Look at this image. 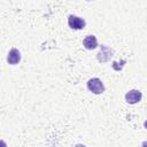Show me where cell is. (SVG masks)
<instances>
[{"label": "cell", "mask_w": 147, "mask_h": 147, "mask_svg": "<svg viewBox=\"0 0 147 147\" xmlns=\"http://www.w3.org/2000/svg\"><path fill=\"white\" fill-rule=\"evenodd\" d=\"M87 1H92V0H87Z\"/></svg>", "instance_id": "ba28073f"}, {"label": "cell", "mask_w": 147, "mask_h": 147, "mask_svg": "<svg viewBox=\"0 0 147 147\" xmlns=\"http://www.w3.org/2000/svg\"><path fill=\"white\" fill-rule=\"evenodd\" d=\"M111 53H113L111 49L103 45V46H101V51H100V53L98 54V60H99L100 62H106V61H108V60L110 59Z\"/></svg>", "instance_id": "8992f818"}, {"label": "cell", "mask_w": 147, "mask_h": 147, "mask_svg": "<svg viewBox=\"0 0 147 147\" xmlns=\"http://www.w3.org/2000/svg\"><path fill=\"white\" fill-rule=\"evenodd\" d=\"M21 61V53L17 48H11L9 52H8V55H7V62L11 65H15L17 64L18 62Z\"/></svg>", "instance_id": "277c9868"}, {"label": "cell", "mask_w": 147, "mask_h": 147, "mask_svg": "<svg viewBox=\"0 0 147 147\" xmlns=\"http://www.w3.org/2000/svg\"><path fill=\"white\" fill-rule=\"evenodd\" d=\"M68 25L74 30H82L85 28L86 22L82 17H78L76 15H70L68 17Z\"/></svg>", "instance_id": "7a4b0ae2"}, {"label": "cell", "mask_w": 147, "mask_h": 147, "mask_svg": "<svg viewBox=\"0 0 147 147\" xmlns=\"http://www.w3.org/2000/svg\"><path fill=\"white\" fill-rule=\"evenodd\" d=\"M83 46L86 48V49H95L98 47V40H96V37L95 36H86L83 40Z\"/></svg>", "instance_id": "5b68a950"}, {"label": "cell", "mask_w": 147, "mask_h": 147, "mask_svg": "<svg viewBox=\"0 0 147 147\" xmlns=\"http://www.w3.org/2000/svg\"><path fill=\"white\" fill-rule=\"evenodd\" d=\"M144 126H145V129H147V121L144 122Z\"/></svg>", "instance_id": "52a82bcc"}, {"label": "cell", "mask_w": 147, "mask_h": 147, "mask_svg": "<svg viewBox=\"0 0 147 147\" xmlns=\"http://www.w3.org/2000/svg\"><path fill=\"white\" fill-rule=\"evenodd\" d=\"M87 88L94 94H101L105 92V85L99 78H91L87 82Z\"/></svg>", "instance_id": "6da1fadb"}, {"label": "cell", "mask_w": 147, "mask_h": 147, "mask_svg": "<svg viewBox=\"0 0 147 147\" xmlns=\"http://www.w3.org/2000/svg\"><path fill=\"white\" fill-rule=\"evenodd\" d=\"M141 99H142V93L139 90H131L125 94V100L130 105L138 103L139 101H141Z\"/></svg>", "instance_id": "3957f363"}]
</instances>
